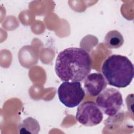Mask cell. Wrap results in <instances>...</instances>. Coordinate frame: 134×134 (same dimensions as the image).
Here are the masks:
<instances>
[{"label":"cell","instance_id":"cell-1","mask_svg":"<svg viewBox=\"0 0 134 134\" xmlns=\"http://www.w3.org/2000/svg\"><path fill=\"white\" fill-rule=\"evenodd\" d=\"M92 59L89 53L81 48L70 47L58 55L55 72L64 82H82L90 73Z\"/></svg>","mask_w":134,"mask_h":134},{"label":"cell","instance_id":"cell-2","mask_svg":"<svg viewBox=\"0 0 134 134\" xmlns=\"http://www.w3.org/2000/svg\"><path fill=\"white\" fill-rule=\"evenodd\" d=\"M102 71L107 83L118 88H125L130 85L134 75L131 61L120 54L108 57L103 62Z\"/></svg>","mask_w":134,"mask_h":134},{"label":"cell","instance_id":"cell-3","mask_svg":"<svg viewBox=\"0 0 134 134\" xmlns=\"http://www.w3.org/2000/svg\"><path fill=\"white\" fill-rule=\"evenodd\" d=\"M96 103L103 113L113 117L116 115L121 109L123 99L118 90L109 87L105 88L97 96Z\"/></svg>","mask_w":134,"mask_h":134},{"label":"cell","instance_id":"cell-4","mask_svg":"<svg viewBox=\"0 0 134 134\" xmlns=\"http://www.w3.org/2000/svg\"><path fill=\"white\" fill-rule=\"evenodd\" d=\"M57 93L60 102L69 108L79 105L85 95L80 82H64L59 86Z\"/></svg>","mask_w":134,"mask_h":134},{"label":"cell","instance_id":"cell-5","mask_svg":"<svg viewBox=\"0 0 134 134\" xmlns=\"http://www.w3.org/2000/svg\"><path fill=\"white\" fill-rule=\"evenodd\" d=\"M75 117L81 125L86 127H92L102 122L103 114L95 102L86 101L78 106Z\"/></svg>","mask_w":134,"mask_h":134},{"label":"cell","instance_id":"cell-6","mask_svg":"<svg viewBox=\"0 0 134 134\" xmlns=\"http://www.w3.org/2000/svg\"><path fill=\"white\" fill-rule=\"evenodd\" d=\"M107 85L104 75L100 73L89 74L85 79L84 86L87 94L92 97L97 96Z\"/></svg>","mask_w":134,"mask_h":134},{"label":"cell","instance_id":"cell-7","mask_svg":"<svg viewBox=\"0 0 134 134\" xmlns=\"http://www.w3.org/2000/svg\"><path fill=\"white\" fill-rule=\"evenodd\" d=\"M18 129L19 133L37 134L40 131V127L36 119L29 117L18 124Z\"/></svg>","mask_w":134,"mask_h":134},{"label":"cell","instance_id":"cell-8","mask_svg":"<svg viewBox=\"0 0 134 134\" xmlns=\"http://www.w3.org/2000/svg\"><path fill=\"white\" fill-rule=\"evenodd\" d=\"M124 42L122 35L116 30L108 31L104 38V43L109 49H118L122 46Z\"/></svg>","mask_w":134,"mask_h":134}]
</instances>
